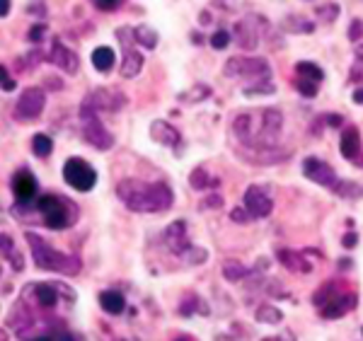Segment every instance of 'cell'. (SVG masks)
<instances>
[{"instance_id": "obj_1", "label": "cell", "mask_w": 363, "mask_h": 341, "mask_svg": "<svg viewBox=\"0 0 363 341\" xmlns=\"http://www.w3.org/2000/svg\"><path fill=\"white\" fill-rule=\"evenodd\" d=\"M281 126H284V114L279 109H257L238 114L233 121V131L240 143L250 145L255 150L274 148L281 136Z\"/></svg>"}, {"instance_id": "obj_2", "label": "cell", "mask_w": 363, "mask_h": 341, "mask_svg": "<svg viewBox=\"0 0 363 341\" xmlns=\"http://www.w3.org/2000/svg\"><path fill=\"white\" fill-rule=\"evenodd\" d=\"M116 194L128 208L136 213H160L172 206V189L165 181H155V184H145L140 179H124L116 186Z\"/></svg>"}, {"instance_id": "obj_3", "label": "cell", "mask_w": 363, "mask_h": 341, "mask_svg": "<svg viewBox=\"0 0 363 341\" xmlns=\"http://www.w3.org/2000/svg\"><path fill=\"white\" fill-rule=\"evenodd\" d=\"M27 242L32 247V257H34V264L39 269H46V272H58V274H78L80 272V259L78 257H68V255H61L58 250H54L51 245H46L39 235L34 233H27Z\"/></svg>"}, {"instance_id": "obj_4", "label": "cell", "mask_w": 363, "mask_h": 341, "mask_svg": "<svg viewBox=\"0 0 363 341\" xmlns=\"http://www.w3.org/2000/svg\"><path fill=\"white\" fill-rule=\"evenodd\" d=\"M37 211L42 213L44 225L51 228V230H66V228L75 225V220H78V206L66 196H58V194L39 196Z\"/></svg>"}, {"instance_id": "obj_5", "label": "cell", "mask_w": 363, "mask_h": 341, "mask_svg": "<svg viewBox=\"0 0 363 341\" xmlns=\"http://www.w3.org/2000/svg\"><path fill=\"white\" fill-rule=\"evenodd\" d=\"M80 121H83V136L90 145H95L97 150H109L114 145V138L109 136V131L104 128V123L99 121L97 109L92 107L90 102H83V109H80Z\"/></svg>"}, {"instance_id": "obj_6", "label": "cell", "mask_w": 363, "mask_h": 341, "mask_svg": "<svg viewBox=\"0 0 363 341\" xmlns=\"http://www.w3.org/2000/svg\"><path fill=\"white\" fill-rule=\"evenodd\" d=\"M223 73L225 78H267V75H272V66H269L267 58L233 56L228 58Z\"/></svg>"}, {"instance_id": "obj_7", "label": "cell", "mask_w": 363, "mask_h": 341, "mask_svg": "<svg viewBox=\"0 0 363 341\" xmlns=\"http://www.w3.org/2000/svg\"><path fill=\"white\" fill-rule=\"evenodd\" d=\"M63 179H66L73 189L90 191L92 186L97 184V172L85 160H80V157H70V160H66V164H63Z\"/></svg>"}, {"instance_id": "obj_8", "label": "cell", "mask_w": 363, "mask_h": 341, "mask_svg": "<svg viewBox=\"0 0 363 341\" xmlns=\"http://www.w3.org/2000/svg\"><path fill=\"white\" fill-rule=\"evenodd\" d=\"M46 107V95L44 90H39V87H27L25 92L20 95L15 104V119L17 121H37L39 116H42V111Z\"/></svg>"}, {"instance_id": "obj_9", "label": "cell", "mask_w": 363, "mask_h": 341, "mask_svg": "<svg viewBox=\"0 0 363 341\" xmlns=\"http://www.w3.org/2000/svg\"><path fill=\"white\" fill-rule=\"evenodd\" d=\"M245 208H247L252 218H267L274 208V201L259 186H247V191H245Z\"/></svg>"}, {"instance_id": "obj_10", "label": "cell", "mask_w": 363, "mask_h": 341, "mask_svg": "<svg viewBox=\"0 0 363 341\" xmlns=\"http://www.w3.org/2000/svg\"><path fill=\"white\" fill-rule=\"evenodd\" d=\"M303 174L310 179V181H315V184H320V186H335L337 184V172L330 167L327 162H322L318 160V157H308L306 162H303Z\"/></svg>"}, {"instance_id": "obj_11", "label": "cell", "mask_w": 363, "mask_h": 341, "mask_svg": "<svg viewBox=\"0 0 363 341\" xmlns=\"http://www.w3.org/2000/svg\"><path fill=\"white\" fill-rule=\"evenodd\" d=\"M13 191L17 196V203H32L37 201V191H39V184L34 179L32 172L27 169H20V172L13 177Z\"/></svg>"}, {"instance_id": "obj_12", "label": "cell", "mask_w": 363, "mask_h": 341, "mask_svg": "<svg viewBox=\"0 0 363 341\" xmlns=\"http://www.w3.org/2000/svg\"><path fill=\"white\" fill-rule=\"evenodd\" d=\"M85 99L97 111H116V109H121L126 104V97L121 95V92L107 90V87H99V90L90 92V95H87Z\"/></svg>"}, {"instance_id": "obj_13", "label": "cell", "mask_w": 363, "mask_h": 341, "mask_svg": "<svg viewBox=\"0 0 363 341\" xmlns=\"http://www.w3.org/2000/svg\"><path fill=\"white\" fill-rule=\"evenodd\" d=\"M49 61L54 63V66H58L63 70V73H78L80 68V61L78 56L73 54L70 49H66V46L61 44V39H51V54H49Z\"/></svg>"}, {"instance_id": "obj_14", "label": "cell", "mask_w": 363, "mask_h": 341, "mask_svg": "<svg viewBox=\"0 0 363 341\" xmlns=\"http://www.w3.org/2000/svg\"><path fill=\"white\" fill-rule=\"evenodd\" d=\"M257 22H259V17H245V20H240L235 25V41L240 49H245V51L257 49V44H259Z\"/></svg>"}, {"instance_id": "obj_15", "label": "cell", "mask_w": 363, "mask_h": 341, "mask_svg": "<svg viewBox=\"0 0 363 341\" xmlns=\"http://www.w3.org/2000/svg\"><path fill=\"white\" fill-rule=\"evenodd\" d=\"M351 305H354V298H351L347 291H339L337 296H332L330 301L322 305L320 315L325 317V320H339V317H344L349 313Z\"/></svg>"}, {"instance_id": "obj_16", "label": "cell", "mask_w": 363, "mask_h": 341, "mask_svg": "<svg viewBox=\"0 0 363 341\" xmlns=\"http://www.w3.org/2000/svg\"><path fill=\"white\" fill-rule=\"evenodd\" d=\"M165 245L169 247V252H174L177 257L184 255L189 250V237H186V223L184 220H174L172 225L165 230Z\"/></svg>"}, {"instance_id": "obj_17", "label": "cell", "mask_w": 363, "mask_h": 341, "mask_svg": "<svg viewBox=\"0 0 363 341\" xmlns=\"http://www.w3.org/2000/svg\"><path fill=\"white\" fill-rule=\"evenodd\" d=\"M150 136H153V140H157L160 145H167V148H174V145H179V131L174 126H169L167 121L157 119L150 123Z\"/></svg>"}, {"instance_id": "obj_18", "label": "cell", "mask_w": 363, "mask_h": 341, "mask_svg": "<svg viewBox=\"0 0 363 341\" xmlns=\"http://www.w3.org/2000/svg\"><path fill=\"white\" fill-rule=\"evenodd\" d=\"M279 262L284 264L286 269L296 274H310L313 272V264L306 259V252H294V250H279L277 252Z\"/></svg>"}, {"instance_id": "obj_19", "label": "cell", "mask_w": 363, "mask_h": 341, "mask_svg": "<svg viewBox=\"0 0 363 341\" xmlns=\"http://www.w3.org/2000/svg\"><path fill=\"white\" fill-rule=\"evenodd\" d=\"M339 148H342V155L347 157V160H356V157H359V152H361V136H359V131H356L354 126L344 128Z\"/></svg>"}, {"instance_id": "obj_20", "label": "cell", "mask_w": 363, "mask_h": 341, "mask_svg": "<svg viewBox=\"0 0 363 341\" xmlns=\"http://www.w3.org/2000/svg\"><path fill=\"white\" fill-rule=\"evenodd\" d=\"M143 68V56L133 46L124 49V61H121V78H136Z\"/></svg>"}, {"instance_id": "obj_21", "label": "cell", "mask_w": 363, "mask_h": 341, "mask_svg": "<svg viewBox=\"0 0 363 341\" xmlns=\"http://www.w3.org/2000/svg\"><path fill=\"white\" fill-rule=\"evenodd\" d=\"M99 305H102L104 313L109 315H121L126 308V301L119 291H102L99 293Z\"/></svg>"}, {"instance_id": "obj_22", "label": "cell", "mask_w": 363, "mask_h": 341, "mask_svg": "<svg viewBox=\"0 0 363 341\" xmlns=\"http://www.w3.org/2000/svg\"><path fill=\"white\" fill-rule=\"evenodd\" d=\"M0 252L5 255V259L13 264L15 272H22V269H25V259H22V255L17 252V247L10 235H0Z\"/></svg>"}, {"instance_id": "obj_23", "label": "cell", "mask_w": 363, "mask_h": 341, "mask_svg": "<svg viewBox=\"0 0 363 341\" xmlns=\"http://www.w3.org/2000/svg\"><path fill=\"white\" fill-rule=\"evenodd\" d=\"M34 296H37V303L42 305V308H54L58 303V288L56 284H37L32 286Z\"/></svg>"}, {"instance_id": "obj_24", "label": "cell", "mask_w": 363, "mask_h": 341, "mask_svg": "<svg viewBox=\"0 0 363 341\" xmlns=\"http://www.w3.org/2000/svg\"><path fill=\"white\" fill-rule=\"evenodd\" d=\"M92 66H95L99 73H109L114 68V51L109 46H97L92 51Z\"/></svg>"}, {"instance_id": "obj_25", "label": "cell", "mask_w": 363, "mask_h": 341, "mask_svg": "<svg viewBox=\"0 0 363 341\" xmlns=\"http://www.w3.org/2000/svg\"><path fill=\"white\" fill-rule=\"evenodd\" d=\"M332 191L337 194L339 199H361L363 196V186L356 184V181H347V179H339Z\"/></svg>"}, {"instance_id": "obj_26", "label": "cell", "mask_w": 363, "mask_h": 341, "mask_svg": "<svg viewBox=\"0 0 363 341\" xmlns=\"http://www.w3.org/2000/svg\"><path fill=\"white\" fill-rule=\"evenodd\" d=\"M255 317L262 325H279V322L284 320V313H281L279 308H274V305H259Z\"/></svg>"}, {"instance_id": "obj_27", "label": "cell", "mask_w": 363, "mask_h": 341, "mask_svg": "<svg viewBox=\"0 0 363 341\" xmlns=\"http://www.w3.org/2000/svg\"><path fill=\"white\" fill-rule=\"evenodd\" d=\"M133 37H136V41L140 46H145V49H155L157 46V32L155 29H150L148 25H140L133 29Z\"/></svg>"}, {"instance_id": "obj_28", "label": "cell", "mask_w": 363, "mask_h": 341, "mask_svg": "<svg viewBox=\"0 0 363 341\" xmlns=\"http://www.w3.org/2000/svg\"><path fill=\"white\" fill-rule=\"evenodd\" d=\"M296 73H298V78H308V80H315V82H320L322 78H325L322 68L315 66V63H310V61H301V63H298Z\"/></svg>"}, {"instance_id": "obj_29", "label": "cell", "mask_w": 363, "mask_h": 341, "mask_svg": "<svg viewBox=\"0 0 363 341\" xmlns=\"http://www.w3.org/2000/svg\"><path fill=\"white\" fill-rule=\"evenodd\" d=\"M277 90V87H274V82H272V78H257V82L255 85H250V87H245V95L247 97H252V95H272V92Z\"/></svg>"}, {"instance_id": "obj_30", "label": "cell", "mask_w": 363, "mask_h": 341, "mask_svg": "<svg viewBox=\"0 0 363 341\" xmlns=\"http://www.w3.org/2000/svg\"><path fill=\"white\" fill-rule=\"evenodd\" d=\"M189 184L194 186V189H208V186H216V184H218V179H211L206 169L196 167L194 172H191V177H189Z\"/></svg>"}, {"instance_id": "obj_31", "label": "cell", "mask_w": 363, "mask_h": 341, "mask_svg": "<svg viewBox=\"0 0 363 341\" xmlns=\"http://www.w3.org/2000/svg\"><path fill=\"white\" fill-rule=\"evenodd\" d=\"M32 148L39 157H46L54 150V140H51V136H46V133H37V136L32 138Z\"/></svg>"}, {"instance_id": "obj_32", "label": "cell", "mask_w": 363, "mask_h": 341, "mask_svg": "<svg viewBox=\"0 0 363 341\" xmlns=\"http://www.w3.org/2000/svg\"><path fill=\"white\" fill-rule=\"evenodd\" d=\"M247 274H250V269H245L240 262H225L223 264V276L228 281H233V284H235V281H242Z\"/></svg>"}, {"instance_id": "obj_33", "label": "cell", "mask_w": 363, "mask_h": 341, "mask_svg": "<svg viewBox=\"0 0 363 341\" xmlns=\"http://www.w3.org/2000/svg\"><path fill=\"white\" fill-rule=\"evenodd\" d=\"M284 29H286V32H306V34H310L315 29V25L310 20H303V17H286Z\"/></svg>"}, {"instance_id": "obj_34", "label": "cell", "mask_w": 363, "mask_h": 341, "mask_svg": "<svg viewBox=\"0 0 363 341\" xmlns=\"http://www.w3.org/2000/svg\"><path fill=\"white\" fill-rule=\"evenodd\" d=\"M315 13H318V17H320V20H325V22H335L337 17H339V5H337V3H327V5H320V8L315 10Z\"/></svg>"}, {"instance_id": "obj_35", "label": "cell", "mask_w": 363, "mask_h": 341, "mask_svg": "<svg viewBox=\"0 0 363 341\" xmlns=\"http://www.w3.org/2000/svg\"><path fill=\"white\" fill-rule=\"evenodd\" d=\"M296 87L303 97H315L318 95V82L315 80H308V78H298L296 80Z\"/></svg>"}, {"instance_id": "obj_36", "label": "cell", "mask_w": 363, "mask_h": 341, "mask_svg": "<svg viewBox=\"0 0 363 341\" xmlns=\"http://www.w3.org/2000/svg\"><path fill=\"white\" fill-rule=\"evenodd\" d=\"M182 257H184L189 264H201V262H206L208 255H206V250H201V247H189Z\"/></svg>"}, {"instance_id": "obj_37", "label": "cell", "mask_w": 363, "mask_h": 341, "mask_svg": "<svg viewBox=\"0 0 363 341\" xmlns=\"http://www.w3.org/2000/svg\"><path fill=\"white\" fill-rule=\"evenodd\" d=\"M211 95V90L206 85H196L191 92H186V95H182V99H186V102H199V99H203V97H208Z\"/></svg>"}, {"instance_id": "obj_38", "label": "cell", "mask_w": 363, "mask_h": 341, "mask_svg": "<svg viewBox=\"0 0 363 341\" xmlns=\"http://www.w3.org/2000/svg\"><path fill=\"white\" fill-rule=\"evenodd\" d=\"M228 44H230V34H228L225 29H218V32L211 37V46H213V49H225Z\"/></svg>"}, {"instance_id": "obj_39", "label": "cell", "mask_w": 363, "mask_h": 341, "mask_svg": "<svg viewBox=\"0 0 363 341\" xmlns=\"http://www.w3.org/2000/svg\"><path fill=\"white\" fill-rule=\"evenodd\" d=\"M0 87H3L5 92H13L17 87V82L13 80V75L8 73V68L5 66H0Z\"/></svg>"}, {"instance_id": "obj_40", "label": "cell", "mask_w": 363, "mask_h": 341, "mask_svg": "<svg viewBox=\"0 0 363 341\" xmlns=\"http://www.w3.org/2000/svg\"><path fill=\"white\" fill-rule=\"evenodd\" d=\"M230 220L233 223H240V225H242V223H250L252 220V216L247 213V208H233Z\"/></svg>"}, {"instance_id": "obj_41", "label": "cell", "mask_w": 363, "mask_h": 341, "mask_svg": "<svg viewBox=\"0 0 363 341\" xmlns=\"http://www.w3.org/2000/svg\"><path fill=\"white\" fill-rule=\"evenodd\" d=\"M44 34H46V27H44V25H34L32 29H29V41L39 44V41L44 39Z\"/></svg>"}, {"instance_id": "obj_42", "label": "cell", "mask_w": 363, "mask_h": 341, "mask_svg": "<svg viewBox=\"0 0 363 341\" xmlns=\"http://www.w3.org/2000/svg\"><path fill=\"white\" fill-rule=\"evenodd\" d=\"M361 34H363V20H354L351 22V29H349V39H361Z\"/></svg>"}, {"instance_id": "obj_43", "label": "cell", "mask_w": 363, "mask_h": 341, "mask_svg": "<svg viewBox=\"0 0 363 341\" xmlns=\"http://www.w3.org/2000/svg\"><path fill=\"white\" fill-rule=\"evenodd\" d=\"M124 0H95V5L99 10H116Z\"/></svg>"}, {"instance_id": "obj_44", "label": "cell", "mask_w": 363, "mask_h": 341, "mask_svg": "<svg viewBox=\"0 0 363 341\" xmlns=\"http://www.w3.org/2000/svg\"><path fill=\"white\" fill-rule=\"evenodd\" d=\"M351 80H354V82H361L363 80V61H359V63H356V66L354 68H351Z\"/></svg>"}, {"instance_id": "obj_45", "label": "cell", "mask_w": 363, "mask_h": 341, "mask_svg": "<svg viewBox=\"0 0 363 341\" xmlns=\"http://www.w3.org/2000/svg\"><path fill=\"white\" fill-rule=\"evenodd\" d=\"M220 203H223V199L220 196H208L206 201L201 203V208H218Z\"/></svg>"}, {"instance_id": "obj_46", "label": "cell", "mask_w": 363, "mask_h": 341, "mask_svg": "<svg viewBox=\"0 0 363 341\" xmlns=\"http://www.w3.org/2000/svg\"><path fill=\"white\" fill-rule=\"evenodd\" d=\"M327 123L339 128V126H342V116H339V114H327Z\"/></svg>"}, {"instance_id": "obj_47", "label": "cell", "mask_w": 363, "mask_h": 341, "mask_svg": "<svg viewBox=\"0 0 363 341\" xmlns=\"http://www.w3.org/2000/svg\"><path fill=\"white\" fill-rule=\"evenodd\" d=\"M342 245H344V247H354V245H356V235H354V233H349V235H344V240H342Z\"/></svg>"}, {"instance_id": "obj_48", "label": "cell", "mask_w": 363, "mask_h": 341, "mask_svg": "<svg viewBox=\"0 0 363 341\" xmlns=\"http://www.w3.org/2000/svg\"><path fill=\"white\" fill-rule=\"evenodd\" d=\"M10 13V0H0V17H5Z\"/></svg>"}, {"instance_id": "obj_49", "label": "cell", "mask_w": 363, "mask_h": 341, "mask_svg": "<svg viewBox=\"0 0 363 341\" xmlns=\"http://www.w3.org/2000/svg\"><path fill=\"white\" fill-rule=\"evenodd\" d=\"M56 341H75V339L70 337L68 332H61V334H58V337H56Z\"/></svg>"}, {"instance_id": "obj_50", "label": "cell", "mask_w": 363, "mask_h": 341, "mask_svg": "<svg viewBox=\"0 0 363 341\" xmlns=\"http://www.w3.org/2000/svg\"><path fill=\"white\" fill-rule=\"evenodd\" d=\"M354 102L356 104H363V90H356L354 92Z\"/></svg>"}, {"instance_id": "obj_51", "label": "cell", "mask_w": 363, "mask_h": 341, "mask_svg": "<svg viewBox=\"0 0 363 341\" xmlns=\"http://www.w3.org/2000/svg\"><path fill=\"white\" fill-rule=\"evenodd\" d=\"M356 58H359V61H363V44L356 46Z\"/></svg>"}, {"instance_id": "obj_52", "label": "cell", "mask_w": 363, "mask_h": 341, "mask_svg": "<svg viewBox=\"0 0 363 341\" xmlns=\"http://www.w3.org/2000/svg\"><path fill=\"white\" fill-rule=\"evenodd\" d=\"M211 22V17H208V13H201V25H208Z\"/></svg>"}, {"instance_id": "obj_53", "label": "cell", "mask_w": 363, "mask_h": 341, "mask_svg": "<svg viewBox=\"0 0 363 341\" xmlns=\"http://www.w3.org/2000/svg\"><path fill=\"white\" fill-rule=\"evenodd\" d=\"M0 341H8V334H5V329H0Z\"/></svg>"}, {"instance_id": "obj_54", "label": "cell", "mask_w": 363, "mask_h": 341, "mask_svg": "<svg viewBox=\"0 0 363 341\" xmlns=\"http://www.w3.org/2000/svg\"><path fill=\"white\" fill-rule=\"evenodd\" d=\"M32 341H51L49 337H39V339H32Z\"/></svg>"}, {"instance_id": "obj_55", "label": "cell", "mask_w": 363, "mask_h": 341, "mask_svg": "<svg viewBox=\"0 0 363 341\" xmlns=\"http://www.w3.org/2000/svg\"><path fill=\"white\" fill-rule=\"evenodd\" d=\"M177 341H186V339H177Z\"/></svg>"}]
</instances>
